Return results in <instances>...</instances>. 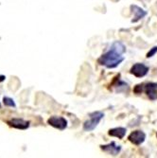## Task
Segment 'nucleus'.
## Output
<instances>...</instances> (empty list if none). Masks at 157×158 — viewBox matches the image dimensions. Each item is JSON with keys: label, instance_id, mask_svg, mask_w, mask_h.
Returning a JSON list of instances; mask_svg holds the SVG:
<instances>
[{"label": "nucleus", "instance_id": "20e7f679", "mask_svg": "<svg viewBox=\"0 0 157 158\" xmlns=\"http://www.w3.org/2000/svg\"><path fill=\"white\" fill-rule=\"evenodd\" d=\"M130 72H131V74H133L136 78H143L148 74L149 67L144 64L137 63V64H134L132 66Z\"/></svg>", "mask_w": 157, "mask_h": 158}, {"label": "nucleus", "instance_id": "ddd939ff", "mask_svg": "<svg viewBox=\"0 0 157 158\" xmlns=\"http://www.w3.org/2000/svg\"><path fill=\"white\" fill-rule=\"evenodd\" d=\"M5 79H6V77H5V76H3V75H0V82L4 81H5Z\"/></svg>", "mask_w": 157, "mask_h": 158}, {"label": "nucleus", "instance_id": "6e6552de", "mask_svg": "<svg viewBox=\"0 0 157 158\" xmlns=\"http://www.w3.org/2000/svg\"><path fill=\"white\" fill-rule=\"evenodd\" d=\"M101 149L107 152V153H110L112 155H118L120 152H121V146L120 145H118L116 142H111L107 145H101Z\"/></svg>", "mask_w": 157, "mask_h": 158}, {"label": "nucleus", "instance_id": "39448f33", "mask_svg": "<svg viewBox=\"0 0 157 158\" xmlns=\"http://www.w3.org/2000/svg\"><path fill=\"white\" fill-rule=\"evenodd\" d=\"M48 123L53 128H56L61 131L64 130L67 127V120L62 117H51L50 118H48Z\"/></svg>", "mask_w": 157, "mask_h": 158}, {"label": "nucleus", "instance_id": "4468645a", "mask_svg": "<svg viewBox=\"0 0 157 158\" xmlns=\"http://www.w3.org/2000/svg\"><path fill=\"white\" fill-rule=\"evenodd\" d=\"M0 108H1V104H0Z\"/></svg>", "mask_w": 157, "mask_h": 158}, {"label": "nucleus", "instance_id": "f257e3e1", "mask_svg": "<svg viewBox=\"0 0 157 158\" xmlns=\"http://www.w3.org/2000/svg\"><path fill=\"white\" fill-rule=\"evenodd\" d=\"M126 52V47L121 42L113 43L111 48L98 58L97 63L107 68H116L123 61L124 57L122 56Z\"/></svg>", "mask_w": 157, "mask_h": 158}, {"label": "nucleus", "instance_id": "f03ea898", "mask_svg": "<svg viewBox=\"0 0 157 158\" xmlns=\"http://www.w3.org/2000/svg\"><path fill=\"white\" fill-rule=\"evenodd\" d=\"M134 92L135 94L146 93V95L151 100H155L157 99V83L145 82V83L137 84L134 89Z\"/></svg>", "mask_w": 157, "mask_h": 158}, {"label": "nucleus", "instance_id": "f8f14e48", "mask_svg": "<svg viewBox=\"0 0 157 158\" xmlns=\"http://www.w3.org/2000/svg\"><path fill=\"white\" fill-rule=\"evenodd\" d=\"M157 53V47H153L152 48H151V50L147 53L146 57L147 58H151L152 56H154Z\"/></svg>", "mask_w": 157, "mask_h": 158}, {"label": "nucleus", "instance_id": "9b49d317", "mask_svg": "<svg viewBox=\"0 0 157 158\" xmlns=\"http://www.w3.org/2000/svg\"><path fill=\"white\" fill-rule=\"evenodd\" d=\"M3 103H4V105H6L8 107H13V108L16 107V104H15V102H14V100L9 97H4Z\"/></svg>", "mask_w": 157, "mask_h": 158}, {"label": "nucleus", "instance_id": "423d86ee", "mask_svg": "<svg viewBox=\"0 0 157 158\" xmlns=\"http://www.w3.org/2000/svg\"><path fill=\"white\" fill-rule=\"evenodd\" d=\"M128 139H129L133 144L139 146L142 143H144L146 139V134L142 131H134L130 134V135L128 136Z\"/></svg>", "mask_w": 157, "mask_h": 158}, {"label": "nucleus", "instance_id": "9d476101", "mask_svg": "<svg viewBox=\"0 0 157 158\" xmlns=\"http://www.w3.org/2000/svg\"><path fill=\"white\" fill-rule=\"evenodd\" d=\"M127 130L123 127H117V128H114V129H110L108 135L110 136H114V137H118L119 139H122L125 135H126Z\"/></svg>", "mask_w": 157, "mask_h": 158}, {"label": "nucleus", "instance_id": "0eeeda50", "mask_svg": "<svg viewBox=\"0 0 157 158\" xmlns=\"http://www.w3.org/2000/svg\"><path fill=\"white\" fill-rule=\"evenodd\" d=\"M7 123L9 124V126L18 129V130H26V129H27L31 125L30 122L26 121L22 118H12L10 120H8Z\"/></svg>", "mask_w": 157, "mask_h": 158}, {"label": "nucleus", "instance_id": "7ed1b4c3", "mask_svg": "<svg viewBox=\"0 0 157 158\" xmlns=\"http://www.w3.org/2000/svg\"><path fill=\"white\" fill-rule=\"evenodd\" d=\"M104 118V114L102 112H93L90 114V118L86 120L83 124V130L86 132H91L95 130L96 127L98 125V123L101 121V119Z\"/></svg>", "mask_w": 157, "mask_h": 158}, {"label": "nucleus", "instance_id": "1a4fd4ad", "mask_svg": "<svg viewBox=\"0 0 157 158\" xmlns=\"http://www.w3.org/2000/svg\"><path fill=\"white\" fill-rule=\"evenodd\" d=\"M131 9H132V11L134 14V17L132 20V23H136V22H138L139 20H141L142 18H144L147 15V11L144 10L143 9H141L140 7L136 6V5H132Z\"/></svg>", "mask_w": 157, "mask_h": 158}]
</instances>
